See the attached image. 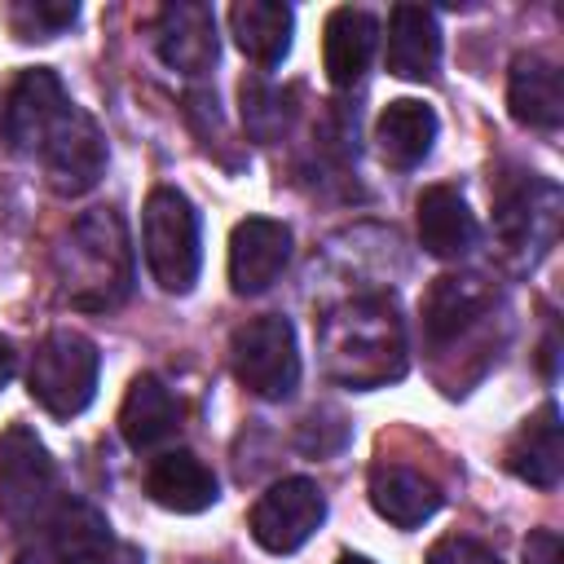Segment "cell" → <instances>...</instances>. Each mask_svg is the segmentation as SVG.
<instances>
[{
    "label": "cell",
    "instance_id": "obj_1",
    "mask_svg": "<svg viewBox=\"0 0 564 564\" xmlns=\"http://www.w3.org/2000/svg\"><path fill=\"white\" fill-rule=\"evenodd\" d=\"M322 352L330 379L348 388H383L405 375V330L397 304L383 295L335 308L322 326Z\"/></svg>",
    "mask_w": 564,
    "mask_h": 564
},
{
    "label": "cell",
    "instance_id": "obj_2",
    "mask_svg": "<svg viewBox=\"0 0 564 564\" xmlns=\"http://www.w3.org/2000/svg\"><path fill=\"white\" fill-rule=\"evenodd\" d=\"M57 282L75 308H115L132 291V247L119 212H84L57 242Z\"/></svg>",
    "mask_w": 564,
    "mask_h": 564
},
{
    "label": "cell",
    "instance_id": "obj_3",
    "mask_svg": "<svg viewBox=\"0 0 564 564\" xmlns=\"http://www.w3.org/2000/svg\"><path fill=\"white\" fill-rule=\"evenodd\" d=\"M141 251H145L150 278L163 291L185 295L198 282L203 234H198V212L181 189H172V185L150 189V198L141 207Z\"/></svg>",
    "mask_w": 564,
    "mask_h": 564
},
{
    "label": "cell",
    "instance_id": "obj_4",
    "mask_svg": "<svg viewBox=\"0 0 564 564\" xmlns=\"http://www.w3.org/2000/svg\"><path fill=\"white\" fill-rule=\"evenodd\" d=\"M97 375H101L97 344L88 335L70 330V326H62V330H48L35 344L31 370H26V388L53 419H75V414H84L93 405Z\"/></svg>",
    "mask_w": 564,
    "mask_h": 564
},
{
    "label": "cell",
    "instance_id": "obj_5",
    "mask_svg": "<svg viewBox=\"0 0 564 564\" xmlns=\"http://www.w3.org/2000/svg\"><path fill=\"white\" fill-rule=\"evenodd\" d=\"M57 467L44 449V441L26 427L13 423L0 436V511L9 524L31 529L53 516L57 507Z\"/></svg>",
    "mask_w": 564,
    "mask_h": 564
},
{
    "label": "cell",
    "instance_id": "obj_6",
    "mask_svg": "<svg viewBox=\"0 0 564 564\" xmlns=\"http://www.w3.org/2000/svg\"><path fill=\"white\" fill-rule=\"evenodd\" d=\"M229 366L234 379L256 392L260 401H282L300 383V348H295V326L278 313L251 317L234 330L229 339Z\"/></svg>",
    "mask_w": 564,
    "mask_h": 564
},
{
    "label": "cell",
    "instance_id": "obj_7",
    "mask_svg": "<svg viewBox=\"0 0 564 564\" xmlns=\"http://www.w3.org/2000/svg\"><path fill=\"white\" fill-rule=\"evenodd\" d=\"M322 520H326L322 489L304 476H291V480L269 485L260 502L251 507V538L269 555H291L322 529Z\"/></svg>",
    "mask_w": 564,
    "mask_h": 564
},
{
    "label": "cell",
    "instance_id": "obj_8",
    "mask_svg": "<svg viewBox=\"0 0 564 564\" xmlns=\"http://www.w3.org/2000/svg\"><path fill=\"white\" fill-rule=\"evenodd\" d=\"M75 101L66 97L62 79L48 66L22 70L4 101V141L22 154H44V145L57 137V128L70 119Z\"/></svg>",
    "mask_w": 564,
    "mask_h": 564
},
{
    "label": "cell",
    "instance_id": "obj_9",
    "mask_svg": "<svg viewBox=\"0 0 564 564\" xmlns=\"http://www.w3.org/2000/svg\"><path fill=\"white\" fill-rule=\"evenodd\" d=\"M498 308V291L476 273H441L423 295V339L427 348H454L480 330Z\"/></svg>",
    "mask_w": 564,
    "mask_h": 564
},
{
    "label": "cell",
    "instance_id": "obj_10",
    "mask_svg": "<svg viewBox=\"0 0 564 564\" xmlns=\"http://www.w3.org/2000/svg\"><path fill=\"white\" fill-rule=\"evenodd\" d=\"M555 212H560V189L542 176H520L498 189L494 198V234L511 256H538L555 238Z\"/></svg>",
    "mask_w": 564,
    "mask_h": 564
},
{
    "label": "cell",
    "instance_id": "obj_11",
    "mask_svg": "<svg viewBox=\"0 0 564 564\" xmlns=\"http://www.w3.org/2000/svg\"><path fill=\"white\" fill-rule=\"evenodd\" d=\"M291 264V229L269 216H247L229 234V286L238 295L269 291Z\"/></svg>",
    "mask_w": 564,
    "mask_h": 564
},
{
    "label": "cell",
    "instance_id": "obj_12",
    "mask_svg": "<svg viewBox=\"0 0 564 564\" xmlns=\"http://www.w3.org/2000/svg\"><path fill=\"white\" fill-rule=\"evenodd\" d=\"M40 159H44L48 185H53L57 194L75 198V194H88V189L101 181V172H106V137H101V128L75 106L70 119L57 128V137L44 145Z\"/></svg>",
    "mask_w": 564,
    "mask_h": 564
},
{
    "label": "cell",
    "instance_id": "obj_13",
    "mask_svg": "<svg viewBox=\"0 0 564 564\" xmlns=\"http://www.w3.org/2000/svg\"><path fill=\"white\" fill-rule=\"evenodd\" d=\"M154 44H159V57L181 70V75H203L216 66V53H220V40H216V18L207 4H194V0H176L159 13L154 22Z\"/></svg>",
    "mask_w": 564,
    "mask_h": 564
},
{
    "label": "cell",
    "instance_id": "obj_14",
    "mask_svg": "<svg viewBox=\"0 0 564 564\" xmlns=\"http://www.w3.org/2000/svg\"><path fill=\"white\" fill-rule=\"evenodd\" d=\"M414 216H419V242L436 260H463L476 247L480 234L476 216L454 185H427L414 203Z\"/></svg>",
    "mask_w": 564,
    "mask_h": 564
},
{
    "label": "cell",
    "instance_id": "obj_15",
    "mask_svg": "<svg viewBox=\"0 0 564 564\" xmlns=\"http://www.w3.org/2000/svg\"><path fill=\"white\" fill-rule=\"evenodd\" d=\"M507 471L520 476L533 489H555L560 471H564V445H560V410L555 401H546L538 414H529L516 436L507 441Z\"/></svg>",
    "mask_w": 564,
    "mask_h": 564
},
{
    "label": "cell",
    "instance_id": "obj_16",
    "mask_svg": "<svg viewBox=\"0 0 564 564\" xmlns=\"http://www.w3.org/2000/svg\"><path fill=\"white\" fill-rule=\"evenodd\" d=\"M388 70L397 79H432L441 66V26L432 9L419 4H397L388 13V53H383Z\"/></svg>",
    "mask_w": 564,
    "mask_h": 564
},
{
    "label": "cell",
    "instance_id": "obj_17",
    "mask_svg": "<svg viewBox=\"0 0 564 564\" xmlns=\"http://www.w3.org/2000/svg\"><path fill=\"white\" fill-rule=\"evenodd\" d=\"M507 106L511 119L524 128H560L564 119V84H560V66L542 53H520L511 62V84H507Z\"/></svg>",
    "mask_w": 564,
    "mask_h": 564
},
{
    "label": "cell",
    "instance_id": "obj_18",
    "mask_svg": "<svg viewBox=\"0 0 564 564\" xmlns=\"http://www.w3.org/2000/svg\"><path fill=\"white\" fill-rule=\"evenodd\" d=\"M145 494L163 507V511H176V516H198L207 511L216 498H220V485L212 476V467L189 454V449H172L163 458L150 463L145 471Z\"/></svg>",
    "mask_w": 564,
    "mask_h": 564
},
{
    "label": "cell",
    "instance_id": "obj_19",
    "mask_svg": "<svg viewBox=\"0 0 564 564\" xmlns=\"http://www.w3.org/2000/svg\"><path fill=\"white\" fill-rule=\"evenodd\" d=\"M48 533L57 564H115V533L84 498H62L48 516Z\"/></svg>",
    "mask_w": 564,
    "mask_h": 564
},
{
    "label": "cell",
    "instance_id": "obj_20",
    "mask_svg": "<svg viewBox=\"0 0 564 564\" xmlns=\"http://www.w3.org/2000/svg\"><path fill=\"white\" fill-rule=\"evenodd\" d=\"M375 40H379V22L375 13L366 9H335L326 18V31H322V62H326V79L335 88H352L370 57H375Z\"/></svg>",
    "mask_w": 564,
    "mask_h": 564
},
{
    "label": "cell",
    "instance_id": "obj_21",
    "mask_svg": "<svg viewBox=\"0 0 564 564\" xmlns=\"http://www.w3.org/2000/svg\"><path fill=\"white\" fill-rule=\"evenodd\" d=\"M370 507L397 529H419L441 511V489L414 467L379 463L370 471Z\"/></svg>",
    "mask_w": 564,
    "mask_h": 564
},
{
    "label": "cell",
    "instance_id": "obj_22",
    "mask_svg": "<svg viewBox=\"0 0 564 564\" xmlns=\"http://www.w3.org/2000/svg\"><path fill=\"white\" fill-rule=\"evenodd\" d=\"M181 427V405L172 397V388L159 375H137L123 405H119V432L132 449H154L163 441H172Z\"/></svg>",
    "mask_w": 564,
    "mask_h": 564
},
{
    "label": "cell",
    "instance_id": "obj_23",
    "mask_svg": "<svg viewBox=\"0 0 564 564\" xmlns=\"http://www.w3.org/2000/svg\"><path fill=\"white\" fill-rule=\"evenodd\" d=\"M375 141H379V154L392 163V167H414L427 159L432 141H436V110L427 101H414V97H397L379 110L375 119Z\"/></svg>",
    "mask_w": 564,
    "mask_h": 564
},
{
    "label": "cell",
    "instance_id": "obj_24",
    "mask_svg": "<svg viewBox=\"0 0 564 564\" xmlns=\"http://www.w3.org/2000/svg\"><path fill=\"white\" fill-rule=\"evenodd\" d=\"M229 31L238 40V48L256 62V66H278L286 53H291V31H295V18L286 4H273V0H238L229 9Z\"/></svg>",
    "mask_w": 564,
    "mask_h": 564
},
{
    "label": "cell",
    "instance_id": "obj_25",
    "mask_svg": "<svg viewBox=\"0 0 564 564\" xmlns=\"http://www.w3.org/2000/svg\"><path fill=\"white\" fill-rule=\"evenodd\" d=\"M79 18V4H53V0H22L9 9V26L18 40H53Z\"/></svg>",
    "mask_w": 564,
    "mask_h": 564
},
{
    "label": "cell",
    "instance_id": "obj_26",
    "mask_svg": "<svg viewBox=\"0 0 564 564\" xmlns=\"http://www.w3.org/2000/svg\"><path fill=\"white\" fill-rule=\"evenodd\" d=\"M427 564H502L489 546L471 542V538H441L427 555Z\"/></svg>",
    "mask_w": 564,
    "mask_h": 564
},
{
    "label": "cell",
    "instance_id": "obj_27",
    "mask_svg": "<svg viewBox=\"0 0 564 564\" xmlns=\"http://www.w3.org/2000/svg\"><path fill=\"white\" fill-rule=\"evenodd\" d=\"M524 564H564V546L555 529H538L524 542Z\"/></svg>",
    "mask_w": 564,
    "mask_h": 564
},
{
    "label": "cell",
    "instance_id": "obj_28",
    "mask_svg": "<svg viewBox=\"0 0 564 564\" xmlns=\"http://www.w3.org/2000/svg\"><path fill=\"white\" fill-rule=\"evenodd\" d=\"M13 370H18V348H13V339L0 335V388L13 379Z\"/></svg>",
    "mask_w": 564,
    "mask_h": 564
},
{
    "label": "cell",
    "instance_id": "obj_29",
    "mask_svg": "<svg viewBox=\"0 0 564 564\" xmlns=\"http://www.w3.org/2000/svg\"><path fill=\"white\" fill-rule=\"evenodd\" d=\"M18 564H57V560H48L44 551H22V555H18Z\"/></svg>",
    "mask_w": 564,
    "mask_h": 564
},
{
    "label": "cell",
    "instance_id": "obj_30",
    "mask_svg": "<svg viewBox=\"0 0 564 564\" xmlns=\"http://www.w3.org/2000/svg\"><path fill=\"white\" fill-rule=\"evenodd\" d=\"M339 564H375V560H366V555H344Z\"/></svg>",
    "mask_w": 564,
    "mask_h": 564
},
{
    "label": "cell",
    "instance_id": "obj_31",
    "mask_svg": "<svg viewBox=\"0 0 564 564\" xmlns=\"http://www.w3.org/2000/svg\"><path fill=\"white\" fill-rule=\"evenodd\" d=\"M207 564H220V560H207Z\"/></svg>",
    "mask_w": 564,
    "mask_h": 564
}]
</instances>
